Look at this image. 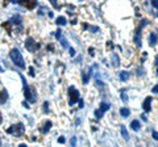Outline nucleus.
Returning <instances> with one entry per match:
<instances>
[{"label": "nucleus", "mask_w": 158, "mask_h": 147, "mask_svg": "<svg viewBox=\"0 0 158 147\" xmlns=\"http://www.w3.org/2000/svg\"><path fill=\"white\" fill-rule=\"evenodd\" d=\"M20 77H21L23 85H24V96H25V99L29 102H31V104H34V102L37 101V92H36V89H34L33 87H29L28 85L25 77H24L23 75H20Z\"/></svg>", "instance_id": "f257e3e1"}, {"label": "nucleus", "mask_w": 158, "mask_h": 147, "mask_svg": "<svg viewBox=\"0 0 158 147\" xmlns=\"http://www.w3.org/2000/svg\"><path fill=\"white\" fill-rule=\"evenodd\" d=\"M9 57H11L12 62L16 65L17 67L20 68H25V63H24V58L21 55V53H20L17 49H13V50H11V53H9Z\"/></svg>", "instance_id": "f03ea898"}, {"label": "nucleus", "mask_w": 158, "mask_h": 147, "mask_svg": "<svg viewBox=\"0 0 158 147\" xmlns=\"http://www.w3.org/2000/svg\"><path fill=\"white\" fill-rule=\"evenodd\" d=\"M24 131H25V126H24L21 122H19V124H16V125H12L9 129H7V133L13 134L15 137H23Z\"/></svg>", "instance_id": "7ed1b4c3"}, {"label": "nucleus", "mask_w": 158, "mask_h": 147, "mask_svg": "<svg viewBox=\"0 0 158 147\" xmlns=\"http://www.w3.org/2000/svg\"><path fill=\"white\" fill-rule=\"evenodd\" d=\"M69 105H74L77 101H79V92L75 87H69Z\"/></svg>", "instance_id": "20e7f679"}, {"label": "nucleus", "mask_w": 158, "mask_h": 147, "mask_svg": "<svg viewBox=\"0 0 158 147\" xmlns=\"http://www.w3.org/2000/svg\"><path fill=\"white\" fill-rule=\"evenodd\" d=\"M25 47H27V50H28V51L34 53V51H36L37 49L40 47V45L33 40L32 37H28V38H27V41H25Z\"/></svg>", "instance_id": "39448f33"}, {"label": "nucleus", "mask_w": 158, "mask_h": 147, "mask_svg": "<svg viewBox=\"0 0 158 147\" xmlns=\"http://www.w3.org/2000/svg\"><path fill=\"white\" fill-rule=\"evenodd\" d=\"M15 2H17L19 4H21V6L25 7L27 9H34V7L37 6L36 0H15Z\"/></svg>", "instance_id": "423d86ee"}, {"label": "nucleus", "mask_w": 158, "mask_h": 147, "mask_svg": "<svg viewBox=\"0 0 158 147\" xmlns=\"http://www.w3.org/2000/svg\"><path fill=\"white\" fill-rule=\"evenodd\" d=\"M146 24V21H141V24H140V26H138L137 29H136V36H135V42H136V45L138 46V47H141V28L144 26Z\"/></svg>", "instance_id": "0eeeda50"}, {"label": "nucleus", "mask_w": 158, "mask_h": 147, "mask_svg": "<svg viewBox=\"0 0 158 147\" xmlns=\"http://www.w3.org/2000/svg\"><path fill=\"white\" fill-rule=\"evenodd\" d=\"M150 102H152V97H146L145 101H144V104H142V108H144V110L145 112H150L152 110V106H150Z\"/></svg>", "instance_id": "6e6552de"}, {"label": "nucleus", "mask_w": 158, "mask_h": 147, "mask_svg": "<svg viewBox=\"0 0 158 147\" xmlns=\"http://www.w3.org/2000/svg\"><path fill=\"white\" fill-rule=\"evenodd\" d=\"M50 127H52V121H46L45 124H44V126L40 129V131H41L42 134H46L49 130H50Z\"/></svg>", "instance_id": "1a4fd4ad"}, {"label": "nucleus", "mask_w": 158, "mask_h": 147, "mask_svg": "<svg viewBox=\"0 0 158 147\" xmlns=\"http://www.w3.org/2000/svg\"><path fill=\"white\" fill-rule=\"evenodd\" d=\"M8 100V92L6 89L0 91V104H6V101Z\"/></svg>", "instance_id": "9d476101"}, {"label": "nucleus", "mask_w": 158, "mask_h": 147, "mask_svg": "<svg viewBox=\"0 0 158 147\" xmlns=\"http://www.w3.org/2000/svg\"><path fill=\"white\" fill-rule=\"evenodd\" d=\"M92 75V70L90 68V70H88V72H82V76H83V83H85V84H87L88 83V79H90V76Z\"/></svg>", "instance_id": "9b49d317"}, {"label": "nucleus", "mask_w": 158, "mask_h": 147, "mask_svg": "<svg viewBox=\"0 0 158 147\" xmlns=\"http://www.w3.org/2000/svg\"><path fill=\"white\" fill-rule=\"evenodd\" d=\"M140 127H141V125H140V122H138L137 120H135V121L131 122V129H132V130L138 131V130H140Z\"/></svg>", "instance_id": "f8f14e48"}, {"label": "nucleus", "mask_w": 158, "mask_h": 147, "mask_svg": "<svg viewBox=\"0 0 158 147\" xmlns=\"http://www.w3.org/2000/svg\"><path fill=\"white\" fill-rule=\"evenodd\" d=\"M129 76H131V74L128 72V71H121V74H120V79H121V81H127L128 79H129Z\"/></svg>", "instance_id": "ddd939ff"}, {"label": "nucleus", "mask_w": 158, "mask_h": 147, "mask_svg": "<svg viewBox=\"0 0 158 147\" xmlns=\"http://www.w3.org/2000/svg\"><path fill=\"white\" fill-rule=\"evenodd\" d=\"M157 38H158V36H157V33H152L150 34V46H154L156 43H157Z\"/></svg>", "instance_id": "4468645a"}, {"label": "nucleus", "mask_w": 158, "mask_h": 147, "mask_svg": "<svg viewBox=\"0 0 158 147\" xmlns=\"http://www.w3.org/2000/svg\"><path fill=\"white\" fill-rule=\"evenodd\" d=\"M111 108L110 104H107V102H100V112L102 113H104V112H107L108 109Z\"/></svg>", "instance_id": "2eb2a0df"}, {"label": "nucleus", "mask_w": 158, "mask_h": 147, "mask_svg": "<svg viewBox=\"0 0 158 147\" xmlns=\"http://www.w3.org/2000/svg\"><path fill=\"white\" fill-rule=\"evenodd\" d=\"M120 130H121V135L124 137V139H125V141L129 139V135H128V131H127V129H125V126H124V125H121Z\"/></svg>", "instance_id": "dca6fc26"}, {"label": "nucleus", "mask_w": 158, "mask_h": 147, "mask_svg": "<svg viewBox=\"0 0 158 147\" xmlns=\"http://www.w3.org/2000/svg\"><path fill=\"white\" fill-rule=\"evenodd\" d=\"M129 113H131V112H129L128 108H121V109H120V114L123 117H128V116H129Z\"/></svg>", "instance_id": "f3484780"}, {"label": "nucleus", "mask_w": 158, "mask_h": 147, "mask_svg": "<svg viewBox=\"0 0 158 147\" xmlns=\"http://www.w3.org/2000/svg\"><path fill=\"white\" fill-rule=\"evenodd\" d=\"M66 18L65 17H58L57 18V24H58V25H66Z\"/></svg>", "instance_id": "a211bd4d"}, {"label": "nucleus", "mask_w": 158, "mask_h": 147, "mask_svg": "<svg viewBox=\"0 0 158 147\" xmlns=\"http://www.w3.org/2000/svg\"><path fill=\"white\" fill-rule=\"evenodd\" d=\"M3 28L7 29V32L11 34V21H7V22H3Z\"/></svg>", "instance_id": "6ab92c4d"}, {"label": "nucleus", "mask_w": 158, "mask_h": 147, "mask_svg": "<svg viewBox=\"0 0 158 147\" xmlns=\"http://www.w3.org/2000/svg\"><path fill=\"white\" fill-rule=\"evenodd\" d=\"M113 66L115 67L118 66V57L117 55H113Z\"/></svg>", "instance_id": "aec40b11"}, {"label": "nucleus", "mask_w": 158, "mask_h": 147, "mask_svg": "<svg viewBox=\"0 0 158 147\" xmlns=\"http://www.w3.org/2000/svg\"><path fill=\"white\" fill-rule=\"evenodd\" d=\"M44 112H45V113H48V112H49V102L48 101L44 102Z\"/></svg>", "instance_id": "412c9836"}, {"label": "nucleus", "mask_w": 158, "mask_h": 147, "mask_svg": "<svg viewBox=\"0 0 158 147\" xmlns=\"http://www.w3.org/2000/svg\"><path fill=\"white\" fill-rule=\"evenodd\" d=\"M61 45H62L63 47H69V45H67V42H66L65 38H61Z\"/></svg>", "instance_id": "4be33fe9"}, {"label": "nucleus", "mask_w": 158, "mask_h": 147, "mask_svg": "<svg viewBox=\"0 0 158 147\" xmlns=\"http://www.w3.org/2000/svg\"><path fill=\"white\" fill-rule=\"evenodd\" d=\"M95 116H96V118H102V116H103V113L100 110H95Z\"/></svg>", "instance_id": "5701e85b"}, {"label": "nucleus", "mask_w": 158, "mask_h": 147, "mask_svg": "<svg viewBox=\"0 0 158 147\" xmlns=\"http://www.w3.org/2000/svg\"><path fill=\"white\" fill-rule=\"evenodd\" d=\"M29 75H31V76L36 75V74H34V68H33V67H29Z\"/></svg>", "instance_id": "b1692460"}, {"label": "nucleus", "mask_w": 158, "mask_h": 147, "mask_svg": "<svg viewBox=\"0 0 158 147\" xmlns=\"http://www.w3.org/2000/svg\"><path fill=\"white\" fill-rule=\"evenodd\" d=\"M121 99H123V101H128V97H127V95L124 93V92H121Z\"/></svg>", "instance_id": "393cba45"}, {"label": "nucleus", "mask_w": 158, "mask_h": 147, "mask_svg": "<svg viewBox=\"0 0 158 147\" xmlns=\"http://www.w3.org/2000/svg\"><path fill=\"white\" fill-rule=\"evenodd\" d=\"M152 4H153V7L154 8H158V0H153Z\"/></svg>", "instance_id": "a878e982"}, {"label": "nucleus", "mask_w": 158, "mask_h": 147, "mask_svg": "<svg viewBox=\"0 0 158 147\" xmlns=\"http://www.w3.org/2000/svg\"><path fill=\"white\" fill-rule=\"evenodd\" d=\"M11 2H12V0H3V6L6 7V6H8V4L11 3Z\"/></svg>", "instance_id": "bb28decb"}, {"label": "nucleus", "mask_w": 158, "mask_h": 147, "mask_svg": "<svg viewBox=\"0 0 158 147\" xmlns=\"http://www.w3.org/2000/svg\"><path fill=\"white\" fill-rule=\"evenodd\" d=\"M70 55H71V57H74V55H75V50H74L73 47H70Z\"/></svg>", "instance_id": "cd10ccee"}, {"label": "nucleus", "mask_w": 158, "mask_h": 147, "mask_svg": "<svg viewBox=\"0 0 158 147\" xmlns=\"http://www.w3.org/2000/svg\"><path fill=\"white\" fill-rule=\"evenodd\" d=\"M153 138L158 141V133H156V131H153Z\"/></svg>", "instance_id": "c85d7f7f"}, {"label": "nucleus", "mask_w": 158, "mask_h": 147, "mask_svg": "<svg viewBox=\"0 0 158 147\" xmlns=\"http://www.w3.org/2000/svg\"><path fill=\"white\" fill-rule=\"evenodd\" d=\"M50 2H52V4H53V7L54 8H57L58 6H57V2H56V0H50Z\"/></svg>", "instance_id": "c756f323"}, {"label": "nucleus", "mask_w": 158, "mask_h": 147, "mask_svg": "<svg viewBox=\"0 0 158 147\" xmlns=\"http://www.w3.org/2000/svg\"><path fill=\"white\" fill-rule=\"evenodd\" d=\"M153 93H158V85H156L153 88Z\"/></svg>", "instance_id": "7c9ffc66"}, {"label": "nucleus", "mask_w": 158, "mask_h": 147, "mask_svg": "<svg viewBox=\"0 0 158 147\" xmlns=\"http://www.w3.org/2000/svg\"><path fill=\"white\" fill-rule=\"evenodd\" d=\"M56 37H57V40H58L59 37H61V30H59V29H58V32L56 33Z\"/></svg>", "instance_id": "2f4dec72"}, {"label": "nucleus", "mask_w": 158, "mask_h": 147, "mask_svg": "<svg viewBox=\"0 0 158 147\" xmlns=\"http://www.w3.org/2000/svg\"><path fill=\"white\" fill-rule=\"evenodd\" d=\"M58 142H59V143H65V138H63V137H61V138L58 139Z\"/></svg>", "instance_id": "473e14b6"}, {"label": "nucleus", "mask_w": 158, "mask_h": 147, "mask_svg": "<svg viewBox=\"0 0 158 147\" xmlns=\"http://www.w3.org/2000/svg\"><path fill=\"white\" fill-rule=\"evenodd\" d=\"M79 108H83V100L79 99Z\"/></svg>", "instance_id": "72a5a7b5"}, {"label": "nucleus", "mask_w": 158, "mask_h": 147, "mask_svg": "<svg viewBox=\"0 0 158 147\" xmlns=\"http://www.w3.org/2000/svg\"><path fill=\"white\" fill-rule=\"evenodd\" d=\"M88 51H90L91 55H94V49H92V47H91V49H88Z\"/></svg>", "instance_id": "f704fd0d"}, {"label": "nucleus", "mask_w": 158, "mask_h": 147, "mask_svg": "<svg viewBox=\"0 0 158 147\" xmlns=\"http://www.w3.org/2000/svg\"><path fill=\"white\" fill-rule=\"evenodd\" d=\"M71 145H73V146H75V138H73V139H71Z\"/></svg>", "instance_id": "c9c22d12"}, {"label": "nucleus", "mask_w": 158, "mask_h": 147, "mask_svg": "<svg viewBox=\"0 0 158 147\" xmlns=\"http://www.w3.org/2000/svg\"><path fill=\"white\" fill-rule=\"evenodd\" d=\"M3 122V116H2V113H0V124Z\"/></svg>", "instance_id": "e433bc0d"}, {"label": "nucleus", "mask_w": 158, "mask_h": 147, "mask_svg": "<svg viewBox=\"0 0 158 147\" xmlns=\"http://www.w3.org/2000/svg\"><path fill=\"white\" fill-rule=\"evenodd\" d=\"M156 65L158 66V55H157V59H156Z\"/></svg>", "instance_id": "4c0bfd02"}, {"label": "nucleus", "mask_w": 158, "mask_h": 147, "mask_svg": "<svg viewBox=\"0 0 158 147\" xmlns=\"http://www.w3.org/2000/svg\"><path fill=\"white\" fill-rule=\"evenodd\" d=\"M0 145H2V141H0Z\"/></svg>", "instance_id": "58836bf2"}]
</instances>
